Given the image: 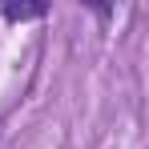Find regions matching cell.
Segmentation results:
<instances>
[{
    "instance_id": "6da1fadb",
    "label": "cell",
    "mask_w": 149,
    "mask_h": 149,
    "mask_svg": "<svg viewBox=\"0 0 149 149\" xmlns=\"http://www.w3.org/2000/svg\"><path fill=\"white\" fill-rule=\"evenodd\" d=\"M0 16H4V24L45 20V16H49V4H45V0H36V4H16V0H8V4H0Z\"/></svg>"
}]
</instances>
